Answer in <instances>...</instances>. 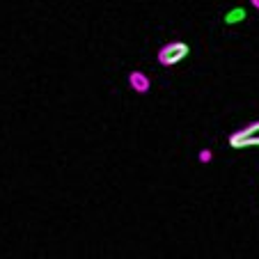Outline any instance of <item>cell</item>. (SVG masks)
<instances>
[{
    "label": "cell",
    "mask_w": 259,
    "mask_h": 259,
    "mask_svg": "<svg viewBox=\"0 0 259 259\" xmlns=\"http://www.w3.org/2000/svg\"><path fill=\"white\" fill-rule=\"evenodd\" d=\"M230 145L234 149H243V147H259V122H252L248 126L239 128L230 136Z\"/></svg>",
    "instance_id": "obj_1"
},
{
    "label": "cell",
    "mask_w": 259,
    "mask_h": 259,
    "mask_svg": "<svg viewBox=\"0 0 259 259\" xmlns=\"http://www.w3.org/2000/svg\"><path fill=\"white\" fill-rule=\"evenodd\" d=\"M188 44H184V41H170V44H165L161 51H158V62L163 64V67H175V64H179L181 60L188 55Z\"/></svg>",
    "instance_id": "obj_2"
},
{
    "label": "cell",
    "mask_w": 259,
    "mask_h": 259,
    "mask_svg": "<svg viewBox=\"0 0 259 259\" xmlns=\"http://www.w3.org/2000/svg\"><path fill=\"white\" fill-rule=\"evenodd\" d=\"M128 85H131V90L138 92V94L149 92V78H147V73H142L140 69H136V71L128 73Z\"/></svg>",
    "instance_id": "obj_3"
},
{
    "label": "cell",
    "mask_w": 259,
    "mask_h": 259,
    "mask_svg": "<svg viewBox=\"0 0 259 259\" xmlns=\"http://www.w3.org/2000/svg\"><path fill=\"white\" fill-rule=\"evenodd\" d=\"M245 10L243 7H234V10H230L225 14V23L227 25H236V23H241V21H245Z\"/></svg>",
    "instance_id": "obj_4"
},
{
    "label": "cell",
    "mask_w": 259,
    "mask_h": 259,
    "mask_svg": "<svg viewBox=\"0 0 259 259\" xmlns=\"http://www.w3.org/2000/svg\"><path fill=\"white\" fill-rule=\"evenodd\" d=\"M200 161L202 163H209L211 161V152H209V149H202V152H200Z\"/></svg>",
    "instance_id": "obj_5"
},
{
    "label": "cell",
    "mask_w": 259,
    "mask_h": 259,
    "mask_svg": "<svg viewBox=\"0 0 259 259\" xmlns=\"http://www.w3.org/2000/svg\"><path fill=\"white\" fill-rule=\"evenodd\" d=\"M250 3H252V7H254V10H259V0H250Z\"/></svg>",
    "instance_id": "obj_6"
}]
</instances>
